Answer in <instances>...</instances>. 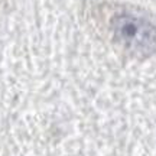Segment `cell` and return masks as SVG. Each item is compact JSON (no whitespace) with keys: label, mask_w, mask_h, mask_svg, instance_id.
I'll use <instances>...</instances> for the list:
<instances>
[{"label":"cell","mask_w":156,"mask_h":156,"mask_svg":"<svg viewBox=\"0 0 156 156\" xmlns=\"http://www.w3.org/2000/svg\"><path fill=\"white\" fill-rule=\"evenodd\" d=\"M113 38L132 55L147 56L156 52V29L143 19L122 15L113 22Z\"/></svg>","instance_id":"1"}]
</instances>
